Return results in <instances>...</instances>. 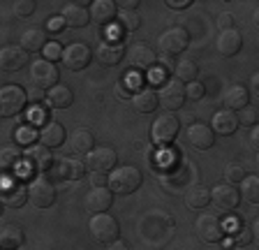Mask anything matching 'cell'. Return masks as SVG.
Instances as JSON below:
<instances>
[{
  "mask_svg": "<svg viewBox=\"0 0 259 250\" xmlns=\"http://www.w3.org/2000/svg\"><path fill=\"white\" fill-rule=\"evenodd\" d=\"M137 232H139V239L151 250H164L174 239L176 223H174V218L167 211L153 209V211H146L139 218Z\"/></svg>",
  "mask_w": 259,
  "mask_h": 250,
  "instance_id": "6da1fadb",
  "label": "cell"
},
{
  "mask_svg": "<svg viewBox=\"0 0 259 250\" xmlns=\"http://www.w3.org/2000/svg\"><path fill=\"white\" fill-rule=\"evenodd\" d=\"M144 181L141 176V169L135 164H123V167H116L109 174V188H111L113 195H132Z\"/></svg>",
  "mask_w": 259,
  "mask_h": 250,
  "instance_id": "7a4b0ae2",
  "label": "cell"
},
{
  "mask_svg": "<svg viewBox=\"0 0 259 250\" xmlns=\"http://www.w3.org/2000/svg\"><path fill=\"white\" fill-rule=\"evenodd\" d=\"M88 229H91V236L102 245H109L113 241L120 239V225L118 220L109 213H97V216L91 218L88 223Z\"/></svg>",
  "mask_w": 259,
  "mask_h": 250,
  "instance_id": "3957f363",
  "label": "cell"
},
{
  "mask_svg": "<svg viewBox=\"0 0 259 250\" xmlns=\"http://www.w3.org/2000/svg\"><path fill=\"white\" fill-rule=\"evenodd\" d=\"M178 130H181V120L171 114V111H164L160 114L151 125V139L157 146H169L174 144V139L178 137Z\"/></svg>",
  "mask_w": 259,
  "mask_h": 250,
  "instance_id": "277c9868",
  "label": "cell"
},
{
  "mask_svg": "<svg viewBox=\"0 0 259 250\" xmlns=\"http://www.w3.org/2000/svg\"><path fill=\"white\" fill-rule=\"evenodd\" d=\"M28 107V93L16 84H7L0 91V114L3 118H12L19 116L23 109Z\"/></svg>",
  "mask_w": 259,
  "mask_h": 250,
  "instance_id": "5b68a950",
  "label": "cell"
},
{
  "mask_svg": "<svg viewBox=\"0 0 259 250\" xmlns=\"http://www.w3.org/2000/svg\"><path fill=\"white\" fill-rule=\"evenodd\" d=\"M30 81L35 84V88H42V91L47 88V91H51L54 86L60 84V72L51 60L37 58L30 63Z\"/></svg>",
  "mask_w": 259,
  "mask_h": 250,
  "instance_id": "8992f818",
  "label": "cell"
},
{
  "mask_svg": "<svg viewBox=\"0 0 259 250\" xmlns=\"http://www.w3.org/2000/svg\"><path fill=\"white\" fill-rule=\"evenodd\" d=\"M194 232L204 243H220L225 239L227 227L218 216L213 213H201L197 220H194Z\"/></svg>",
  "mask_w": 259,
  "mask_h": 250,
  "instance_id": "52a82bcc",
  "label": "cell"
},
{
  "mask_svg": "<svg viewBox=\"0 0 259 250\" xmlns=\"http://www.w3.org/2000/svg\"><path fill=\"white\" fill-rule=\"evenodd\" d=\"M86 169L91 174H111L118 162V155L111 146H97L86 155Z\"/></svg>",
  "mask_w": 259,
  "mask_h": 250,
  "instance_id": "ba28073f",
  "label": "cell"
},
{
  "mask_svg": "<svg viewBox=\"0 0 259 250\" xmlns=\"http://www.w3.org/2000/svg\"><path fill=\"white\" fill-rule=\"evenodd\" d=\"M51 167H54V155L51 148H47L44 144L28 146V151L23 153V169L28 174H44Z\"/></svg>",
  "mask_w": 259,
  "mask_h": 250,
  "instance_id": "9c48e42d",
  "label": "cell"
},
{
  "mask_svg": "<svg viewBox=\"0 0 259 250\" xmlns=\"http://www.w3.org/2000/svg\"><path fill=\"white\" fill-rule=\"evenodd\" d=\"M157 47H160V51L164 56L183 54V51L190 47V33L185 30V28H181V26H171V28H167V30L160 35Z\"/></svg>",
  "mask_w": 259,
  "mask_h": 250,
  "instance_id": "30bf717a",
  "label": "cell"
},
{
  "mask_svg": "<svg viewBox=\"0 0 259 250\" xmlns=\"http://www.w3.org/2000/svg\"><path fill=\"white\" fill-rule=\"evenodd\" d=\"M28 201H30L35 209L54 206V201H56L54 183L49 179H44V176H35V179L28 183Z\"/></svg>",
  "mask_w": 259,
  "mask_h": 250,
  "instance_id": "8fae6325",
  "label": "cell"
},
{
  "mask_svg": "<svg viewBox=\"0 0 259 250\" xmlns=\"http://www.w3.org/2000/svg\"><path fill=\"white\" fill-rule=\"evenodd\" d=\"M0 199L7 209H21L28 201V185H23L21 179H14V176L7 174L0 183Z\"/></svg>",
  "mask_w": 259,
  "mask_h": 250,
  "instance_id": "7c38bea8",
  "label": "cell"
},
{
  "mask_svg": "<svg viewBox=\"0 0 259 250\" xmlns=\"http://www.w3.org/2000/svg\"><path fill=\"white\" fill-rule=\"evenodd\" d=\"M157 98H160V107H164V111H171L174 114L176 109L183 107L188 95H185V86L174 76V79H167V81L160 86Z\"/></svg>",
  "mask_w": 259,
  "mask_h": 250,
  "instance_id": "4fadbf2b",
  "label": "cell"
},
{
  "mask_svg": "<svg viewBox=\"0 0 259 250\" xmlns=\"http://www.w3.org/2000/svg\"><path fill=\"white\" fill-rule=\"evenodd\" d=\"M93 60V51L86 42H72L65 47V54H63V65L72 72H81L86 70L91 65Z\"/></svg>",
  "mask_w": 259,
  "mask_h": 250,
  "instance_id": "5bb4252c",
  "label": "cell"
},
{
  "mask_svg": "<svg viewBox=\"0 0 259 250\" xmlns=\"http://www.w3.org/2000/svg\"><path fill=\"white\" fill-rule=\"evenodd\" d=\"M188 181H190V164L185 162H174L169 164L160 176V183L164 190L169 192H176V190H183L188 188Z\"/></svg>",
  "mask_w": 259,
  "mask_h": 250,
  "instance_id": "9a60e30c",
  "label": "cell"
},
{
  "mask_svg": "<svg viewBox=\"0 0 259 250\" xmlns=\"http://www.w3.org/2000/svg\"><path fill=\"white\" fill-rule=\"evenodd\" d=\"M130 63L137 72H151L157 63V54L148 42H135L130 47Z\"/></svg>",
  "mask_w": 259,
  "mask_h": 250,
  "instance_id": "2e32d148",
  "label": "cell"
},
{
  "mask_svg": "<svg viewBox=\"0 0 259 250\" xmlns=\"http://www.w3.org/2000/svg\"><path fill=\"white\" fill-rule=\"evenodd\" d=\"M210 201L222 211H234L241 204V190H236V185L232 183H218L210 190Z\"/></svg>",
  "mask_w": 259,
  "mask_h": 250,
  "instance_id": "e0dca14e",
  "label": "cell"
},
{
  "mask_svg": "<svg viewBox=\"0 0 259 250\" xmlns=\"http://www.w3.org/2000/svg\"><path fill=\"white\" fill-rule=\"evenodd\" d=\"M125 56V47L118 42V39H104V42L97 44L95 49V60L104 67H113L118 65Z\"/></svg>",
  "mask_w": 259,
  "mask_h": 250,
  "instance_id": "ac0fdd59",
  "label": "cell"
},
{
  "mask_svg": "<svg viewBox=\"0 0 259 250\" xmlns=\"http://www.w3.org/2000/svg\"><path fill=\"white\" fill-rule=\"evenodd\" d=\"M185 139H188V144L192 148L206 151V148H210L215 144V132H213V128L206 123H192L188 130H185Z\"/></svg>",
  "mask_w": 259,
  "mask_h": 250,
  "instance_id": "d6986e66",
  "label": "cell"
},
{
  "mask_svg": "<svg viewBox=\"0 0 259 250\" xmlns=\"http://www.w3.org/2000/svg\"><path fill=\"white\" fill-rule=\"evenodd\" d=\"M67 28H86L91 23V3H67L60 12Z\"/></svg>",
  "mask_w": 259,
  "mask_h": 250,
  "instance_id": "ffe728a7",
  "label": "cell"
},
{
  "mask_svg": "<svg viewBox=\"0 0 259 250\" xmlns=\"http://www.w3.org/2000/svg\"><path fill=\"white\" fill-rule=\"evenodd\" d=\"M111 204H113V192L109 185H104V188H91L86 199H83V206H86L93 216L107 213L109 209H111Z\"/></svg>",
  "mask_w": 259,
  "mask_h": 250,
  "instance_id": "44dd1931",
  "label": "cell"
},
{
  "mask_svg": "<svg viewBox=\"0 0 259 250\" xmlns=\"http://www.w3.org/2000/svg\"><path fill=\"white\" fill-rule=\"evenodd\" d=\"M0 65L5 72H16L21 70L23 65H28V51L23 47H14V44H7L0 51Z\"/></svg>",
  "mask_w": 259,
  "mask_h": 250,
  "instance_id": "7402d4cb",
  "label": "cell"
},
{
  "mask_svg": "<svg viewBox=\"0 0 259 250\" xmlns=\"http://www.w3.org/2000/svg\"><path fill=\"white\" fill-rule=\"evenodd\" d=\"M54 174L65 181H79L86 174V162H81L79 158H60L54 164Z\"/></svg>",
  "mask_w": 259,
  "mask_h": 250,
  "instance_id": "603a6c76",
  "label": "cell"
},
{
  "mask_svg": "<svg viewBox=\"0 0 259 250\" xmlns=\"http://www.w3.org/2000/svg\"><path fill=\"white\" fill-rule=\"evenodd\" d=\"M210 128H213L215 135H222V137L234 135V132L241 128V123H238V114L236 111H229V109H222V111H218V114L213 116Z\"/></svg>",
  "mask_w": 259,
  "mask_h": 250,
  "instance_id": "cb8c5ba5",
  "label": "cell"
},
{
  "mask_svg": "<svg viewBox=\"0 0 259 250\" xmlns=\"http://www.w3.org/2000/svg\"><path fill=\"white\" fill-rule=\"evenodd\" d=\"M118 12H120L118 3H113V0H95V3H91V21L104 26V23H111L118 17Z\"/></svg>",
  "mask_w": 259,
  "mask_h": 250,
  "instance_id": "d4e9b609",
  "label": "cell"
},
{
  "mask_svg": "<svg viewBox=\"0 0 259 250\" xmlns=\"http://www.w3.org/2000/svg\"><path fill=\"white\" fill-rule=\"evenodd\" d=\"M222 102H225V109H229V111H241V109L248 107L250 93H248V88L243 86V84H234V86H229L225 91Z\"/></svg>",
  "mask_w": 259,
  "mask_h": 250,
  "instance_id": "484cf974",
  "label": "cell"
},
{
  "mask_svg": "<svg viewBox=\"0 0 259 250\" xmlns=\"http://www.w3.org/2000/svg\"><path fill=\"white\" fill-rule=\"evenodd\" d=\"M67 135H65V128L58 123V120H49L39 130V144H44L47 148H58L65 144Z\"/></svg>",
  "mask_w": 259,
  "mask_h": 250,
  "instance_id": "4316f807",
  "label": "cell"
},
{
  "mask_svg": "<svg viewBox=\"0 0 259 250\" xmlns=\"http://www.w3.org/2000/svg\"><path fill=\"white\" fill-rule=\"evenodd\" d=\"M23 241H26V234H23V227L16 223H7L0 229V248L3 250H16L21 248Z\"/></svg>",
  "mask_w": 259,
  "mask_h": 250,
  "instance_id": "83f0119b",
  "label": "cell"
},
{
  "mask_svg": "<svg viewBox=\"0 0 259 250\" xmlns=\"http://www.w3.org/2000/svg\"><path fill=\"white\" fill-rule=\"evenodd\" d=\"M67 146H70V151L76 153V155H88V153L95 148V137H93L91 130H86V128H79V130L72 132Z\"/></svg>",
  "mask_w": 259,
  "mask_h": 250,
  "instance_id": "f1b7e54d",
  "label": "cell"
},
{
  "mask_svg": "<svg viewBox=\"0 0 259 250\" xmlns=\"http://www.w3.org/2000/svg\"><path fill=\"white\" fill-rule=\"evenodd\" d=\"M215 47H218V51H220L225 58H229V56H236L238 51H241L243 37H241V33H238L236 28H234V30H225V33L218 35Z\"/></svg>",
  "mask_w": 259,
  "mask_h": 250,
  "instance_id": "f546056e",
  "label": "cell"
},
{
  "mask_svg": "<svg viewBox=\"0 0 259 250\" xmlns=\"http://www.w3.org/2000/svg\"><path fill=\"white\" fill-rule=\"evenodd\" d=\"M47 33H44L42 28H26L21 35V47L28 51V54H37V51H44L47 49Z\"/></svg>",
  "mask_w": 259,
  "mask_h": 250,
  "instance_id": "4dcf8cb0",
  "label": "cell"
},
{
  "mask_svg": "<svg viewBox=\"0 0 259 250\" xmlns=\"http://www.w3.org/2000/svg\"><path fill=\"white\" fill-rule=\"evenodd\" d=\"M208 204H210V190L206 188V185L194 183V185H190L188 190H185V206L188 209L199 211V209H206Z\"/></svg>",
  "mask_w": 259,
  "mask_h": 250,
  "instance_id": "1f68e13d",
  "label": "cell"
},
{
  "mask_svg": "<svg viewBox=\"0 0 259 250\" xmlns=\"http://www.w3.org/2000/svg\"><path fill=\"white\" fill-rule=\"evenodd\" d=\"M47 102L51 109H67L74 102V93H72L70 86L58 84V86H54L51 91H47Z\"/></svg>",
  "mask_w": 259,
  "mask_h": 250,
  "instance_id": "d6a6232c",
  "label": "cell"
},
{
  "mask_svg": "<svg viewBox=\"0 0 259 250\" xmlns=\"http://www.w3.org/2000/svg\"><path fill=\"white\" fill-rule=\"evenodd\" d=\"M132 104H135L139 114H151V111H155L160 107V98H157V93L153 88H141L139 93L132 95Z\"/></svg>",
  "mask_w": 259,
  "mask_h": 250,
  "instance_id": "836d02e7",
  "label": "cell"
},
{
  "mask_svg": "<svg viewBox=\"0 0 259 250\" xmlns=\"http://www.w3.org/2000/svg\"><path fill=\"white\" fill-rule=\"evenodd\" d=\"M23 164V153L19 146H5L3 148V155H0V167L5 174L14 172L16 167H21Z\"/></svg>",
  "mask_w": 259,
  "mask_h": 250,
  "instance_id": "e575fe53",
  "label": "cell"
},
{
  "mask_svg": "<svg viewBox=\"0 0 259 250\" xmlns=\"http://www.w3.org/2000/svg\"><path fill=\"white\" fill-rule=\"evenodd\" d=\"M174 74H176V79L181 84H192L197 81V74H199V67H197V63L190 58H183L178 60L176 67H174Z\"/></svg>",
  "mask_w": 259,
  "mask_h": 250,
  "instance_id": "d590c367",
  "label": "cell"
},
{
  "mask_svg": "<svg viewBox=\"0 0 259 250\" xmlns=\"http://www.w3.org/2000/svg\"><path fill=\"white\" fill-rule=\"evenodd\" d=\"M241 195L248 204H259V176H245L241 183Z\"/></svg>",
  "mask_w": 259,
  "mask_h": 250,
  "instance_id": "8d00e7d4",
  "label": "cell"
},
{
  "mask_svg": "<svg viewBox=\"0 0 259 250\" xmlns=\"http://www.w3.org/2000/svg\"><path fill=\"white\" fill-rule=\"evenodd\" d=\"M118 28H123V33H135L141 28V17L137 12L120 10L118 12Z\"/></svg>",
  "mask_w": 259,
  "mask_h": 250,
  "instance_id": "74e56055",
  "label": "cell"
},
{
  "mask_svg": "<svg viewBox=\"0 0 259 250\" xmlns=\"http://www.w3.org/2000/svg\"><path fill=\"white\" fill-rule=\"evenodd\" d=\"M14 139H16V144H21V146H35V139H39V132L35 125L26 123V125H21V128H16Z\"/></svg>",
  "mask_w": 259,
  "mask_h": 250,
  "instance_id": "f35d334b",
  "label": "cell"
},
{
  "mask_svg": "<svg viewBox=\"0 0 259 250\" xmlns=\"http://www.w3.org/2000/svg\"><path fill=\"white\" fill-rule=\"evenodd\" d=\"M49 120H51V118H49V111H47V109H44L42 104H32L30 111H28V123L35 125V128H37V125H42V128H44Z\"/></svg>",
  "mask_w": 259,
  "mask_h": 250,
  "instance_id": "ab89813d",
  "label": "cell"
},
{
  "mask_svg": "<svg viewBox=\"0 0 259 250\" xmlns=\"http://www.w3.org/2000/svg\"><path fill=\"white\" fill-rule=\"evenodd\" d=\"M245 169H243V164H238V162H229L225 167V179H227V183H232V185H236V183H243V179H245Z\"/></svg>",
  "mask_w": 259,
  "mask_h": 250,
  "instance_id": "60d3db41",
  "label": "cell"
},
{
  "mask_svg": "<svg viewBox=\"0 0 259 250\" xmlns=\"http://www.w3.org/2000/svg\"><path fill=\"white\" fill-rule=\"evenodd\" d=\"M238 123L243 125V128H254L257 125V109L254 107H245V109H241L238 111Z\"/></svg>",
  "mask_w": 259,
  "mask_h": 250,
  "instance_id": "b9f144b4",
  "label": "cell"
},
{
  "mask_svg": "<svg viewBox=\"0 0 259 250\" xmlns=\"http://www.w3.org/2000/svg\"><path fill=\"white\" fill-rule=\"evenodd\" d=\"M35 10H37V3H35V0H19V3H14L16 17H30Z\"/></svg>",
  "mask_w": 259,
  "mask_h": 250,
  "instance_id": "7bdbcfd3",
  "label": "cell"
},
{
  "mask_svg": "<svg viewBox=\"0 0 259 250\" xmlns=\"http://www.w3.org/2000/svg\"><path fill=\"white\" fill-rule=\"evenodd\" d=\"M185 95H188V100H194V102H199V100L206 95L204 84H199V81L188 84V86H185Z\"/></svg>",
  "mask_w": 259,
  "mask_h": 250,
  "instance_id": "ee69618b",
  "label": "cell"
},
{
  "mask_svg": "<svg viewBox=\"0 0 259 250\" xmlns=\"http://www.w3.org/2000/svg\"><path fill=\"white\" fill-rule=\"evenodd\" d=\"M63 54H65V47L63 44H58V42H49L47 44V49H44V56H47V60H63Z\"/></svg>",
  "mask_w": 259,
  "mask_h": 250,
  "instance_id": "f6af8a7d",
  "label": "cell"
},
{
  "mask_svg": "<svg viewBox=\"0 0 259 250\" xmlns=\"http://www.w3.org/2000/svg\"><path fill=\"white\" fill-rule=\"evenodd\" d=\"M232 234H234V245H248L252 241V232L245 227H236Z\"/></svg>",
  "mask_w": 259,
  "mask_h": 250,
  "instance_id": "bcb514c9",
  "label": "cell"
},
{
  "mask_svg": "<svg viewBox=\"0 0 259 250\" xmlns=\"http://www.w3.org/2000/svg\"><path fill=\"white\" fill-rule=\"evenodd\" d=\"M218 28H220V33H225V30H234V28H236V21H234V17L229 14V12H222L220 17H218Z\"/></svg>",
  "mask_w": 259,
  "mask_h": 250,
  "instance_id": "7dc6e473",
  "label": "cell"
},
{
  "mask_svg": "<svg viewBox=\"0 0 259 250\" xmlns=\"http://www.w3.org/2000/svg\"><path fill=\"white\" fill-rule=\"evenodd\" d=\"M123 81L130 86V91L139 93V91H141V84H144V79H141V74H139V72H132V74H127V76H125Z\"/></svg>",
  "mask_w": 259,
  "mask_h": 250,
  "instance_id": "c3c4849f",
  "label": "cell"
},
{
  "mask_svg": "<svg viewBox=\"0 0 259 250\" xmlns=\"http://www.w3.org/2000/svg\"><path fill=\"white\" fill-rule=\"evenodd\" d=\"M65 26H67V23H65L63 17H54V19H49L47 30H49V33H63Z\"/></svg>",
  "mask_w": 259,
  "mask_h": 250,
  "instance_id": "681fc988",
  "label": "cell"
},
{
  "mask_svg": "<svg viewBox=\"0 0 259 250\" xmlns=\"http://www.w3.org/2000/svg\"><path fill=\"white\" fill-rule=\"evenodd\" d=\"M104 185H109L107 174H91V188H104Z\"/></svg>",
  "mask_w": 259,
  "mask_h": 250,
  "instance_id": "f907efd6",
  "label": "cell"
},
{
  "mask_svg": "<svg viewBox=\"0 0 259 250\" xmlns=\"http://www.w3.org/2000/svg\"><path fill=\"white\" fill-rule=\"evenodd\" d=\"M164 74H167L164 70H155V67H153V70L148 72V79H151V84H164L167 81V76Z\"/></svg>",
  "mask_w": 259,
  "mask_h": 250,
  "instance_id": "816d5d0a",
  "label": "cell"
},
{
  "mask_svg": "<svg viewBox=\"0 0 259 250\" xmlns=\"http://www.w3.org/2000/svg\"><path fill=\"white\" fill-rule=\"evenodd\" d=\"M164 5H167L169 10H188V7L192 5V0H167Z\"/></svg>",
  "mask_w": 259,
  "mask_h": 250,
  "instance_id": "f5cc1de1",
  "label": "cell"
},
{
  "mask_svg": "<svg viewBox=\"0 0 259 250\" xmlns=\"http://www.w3.org/2000/svg\"><path fill=\"white\" fill-rule=\"evenodd\" d=\"M116 93H118L123 100H132V91H130V86L125 81H118L116 84Z\"/></svg>",
  "mask_w": 259,
  "mask_h": 250,
  "instance_id": "db71d44e",
  "label": "cell"
},
{
  "mask_svg": "<svg viewBox=\"0 0 259 250\" xmlns=\"http://www.w3.org/2000/svg\"><path fill=\"white\" fill-rule=\"evenodd\" d=\"M250 91H252L254 98H259V72H254V74L250 76Z\"/></svg>",
  "mask_w": 259,
  "mask_h": 250,
  "instance_id": "11a10c76",
  "label": "cell"
},
{
  "mask_svg": "<svg viewBox=\"0 0 259 250\" xmlns=\"http://www.w3.org/2000/svg\"><path fill=\"white\" fill-rule=\"evenodd\" d=\"M107 250H130V245L127 243H125V241H113V243H109L107 245Z\"/></svg>",
  "mask_w": 259,
  "mask_h": 250,
  "instance_id": "9f6ffc18",
  "label": "cell"
},
{
  "mask_svg": "<svg viewBox=\"0 0 259 250\" xmlns=\"http://www.w3.org/2000/svg\"><path fill=\"white\" fill-rule=\"evenodd\" d=\"M250 142H252V146L259 151V125H254V128H252V135H250Z\"/></svg>",
  "mask_w": 259,
  "mask_h": 250,
  "instance_id": "6f0895ef",
  "label": "cell"
},
{
  "mask_svg": "<svg viewBox=\"0 0 259 250\" xmlns=\"http://www.w3.org/2000/svg\"><path fill=\"white\" fill-rule=\"evenodd\" d=\"M120 7H125V10H130V12H137V5H139V3H137V0H123V3H118Z\"/></svg>",
  "mask_w": 259,
  "mask_h": 250,
  "instance_id": "680465c9",
  "label": "cell"
},
{
  "mask_svg": "<svg viewBox=\"0 0 259 250\" xmlns=\"http://www.w3.org/2000/svg\"><path fill=\"white\" fill-rule=\"evenodd\" d=\"M250 232H252V241H257L259 243V218L252 223V229H250Z\"/></svg>",
  "mask_w": 259,
  "mask_h": 250,
  "instance_id": "91938a15",
  "label": "cell"
},
{
  "mask_svg": "<svg viewBox=\"0 0 259 250\" xmlns=\"http://www.w3.org/2000/svg\"><path fill=\"white\" fill-rule=\"evenodd\" d=\"M30 98H32V100H35V102H39V100H42V98H44V93H42V88H35V91H32V93H30Z\"/></svg>",
  "mask_w": 259,
  "mask_h": 250,
  "instance_id": "94428289",
  "label": "cell"
},
{
  "mask_svg": "<svg viewBox=\"0 0 259 250\" xmlns=\"http://www.w3.org/2000/svg\"><path fill=\"white\" fill-rule=\"evenodd\" d=\"M252 23H254V26L259 28V7H257V10L252 12Z\"/></svg>",
  "mask_w": 259,
  "mask_h": 250,
  "instance_id": "6125c7cd",
  "label": "cell"
},
{
  "mask_svg": "<svg viewBox=\"0 0 259 250\" xmlns=\"http://www.w3.org/2000/svg\"><path fill=\"white\" fill-rule=\"evenodd\" d=\"M254 162H257V167H259V153H257V160H254Z\"/></svg>",
  "mask_w": 259,
  "mask_h": 250,
  "instance_id": "be15d7a7",
  "label": "cell"
}]
</instances>
